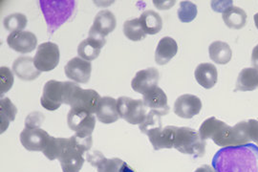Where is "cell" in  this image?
Returning <instances> with one entry per match:
<instances>
[{"label": "cell", "instance_id": "obj_20", "mask_svg": "<svg viewBox=\"0 0 258 172\" xmlns=\"http://www.w3.org/2000/svg\"><path fill=\"white\" fill-rule=\"evenodd\" d=\"M97 119L102 124H113L120 119L117 100L111 97H103L100 100L96 111Z\"/></svg>", "mask_w": 258, "mask_h": 172}, {"label": "cell", "instance_id": "obj_22", "mask_svg": "<svg viewBox=\"0 0 258 172\" xmlns=\"http://www.w3.org/2000/svg\"><path fill=\"white\" fill-rule=\"evenodd\" d=\"M104 45V38L88 36L80 43L78 47V54L83 60L87 62H92L100 55L102 47Z\"/></svg>", "mask_w": 258, "mask_h": 172}, {"label": "cell", "instance_id": "obj_29", "mask_svg": "<svg viewBox=\"0 0 258 172\" xmlns=\"http://www.w3.org/2000/svg\"><path fill=\"white\" fill-rule=\"evenodd\" d=\"M18 114V109L9 98H2L0 100V127L3 133L9 127L10 123L14 122Z\"/></svg>", "mask_w": 258, "mask_h": 172}, {"label": "cell", "instance_id": "obj_2", "mask_svg": "<svg viewBox=\"0 0 258 172\" xmlns=\"http://www.w3.org/2000/svg\"><path fill=\"white\" fill-rule=\"evenodd\" d=\"M247 127L248 123L245 121L240 122L234 127H230L215 117H211L203 122L199 134L205 141L212 139L215 145L221 147L239 146L250 144Z\"/></svg>", "mask_w": 258, "mask_h": 172}, {"label": "cell", "instance_id": "obj_21", "mask_svg": "<svg viewBox=\"0 0 258 172\" xmlns=\"http://www.w3.org/2000/svg\"><path fill=\"white\" fill-rule=\"evenodd\" d=\"M13 71L22 81H34L40 76L37 69L34 59L30 56H19L13 64Z\"/></svg>", "mask_w": 258, "mask_h": 172}, {"label": "cell", "instance_id": "obj_39", "mask_svg": "<svg viewBox=\"0 0 258 172\" xmlns=\"http://www.w3.org/2000/svg\"><path fill=\"white\" fill-rule=\"evenodd\" d=\"M251 64L258 70V44L253 48L251 53Z\"/></svg>", "mask_w": 258, "mask_h": 172}, {"label": "cell", "instance_id": "obj_36", "mask_svg": "<svg viewBox=\"0 0 258 172\" xmlns=\"http://www.w3.org/2000/svg\"><path fill=\"white\" fill-rule=\"evenodd\" d=\"M44 121H45L44 115L41 112L35 111L28 115L27 118L25 120V127L26 128H32V129L39 128L42 126Z\"/></svg>", "mask_w": 258, "mask_h": 172}, {"label": "cell", "instance_id": "obj_11", "mask_svg": "<svg viewBox=\"0 0 258 172\" xmlns=\"http://www.w3.org/2000/svg\"><path fill=\"white\" fill-rule=\"evenodd\" d=\"M51 136L45 130L41 128H26L22 130L19 135L21 145L27 149L28 151H41L45 149L47 144Z\"/></svg>", "mask_w": 258, "mask_h": 172}, {"label": "cell", "instance_id": "obj_12", "mask_svg": "<svg viewBox=\"0 0 258 172\" xmlns=\"http://www.w3.org/2000/svg\"><path fill=\"white\" fill-rule=\"evenodd\" d=\"M92 65L82 58H74L65 65L66 77L71 81L79 83H87L90 80Z\"/></svg>", "mask_w": 258, "mask_h": 172}, {"label": "cell", "instance_id": "obj_6", "mask_svg": "<svg viewBox=\"0 0 258 172\" xmlns=\"http://www.w3.org/2000/svg\"><path fill=\"white\" fill-rule=\"evenodd\" d=\"M120 117L131 125H141L147 117V107L144 100L120 97L117 100Z\"/></svg>", "mask_w": 258, "mask_h": 172}, {"label": "cell", "instance_id": "obj_42", "mask_svg": "<svg viewBox=\"0 0 258 172\" xmlns=\"http://www.w3.org/2000/svg\"><path fill=\"white\" fill-rule=\"evenodd\" d=\"M254 23H255V26H256V28L258 29V13L257 14H255L254 15Z\"/></svg>", "mask_w": 258, "mask_h": 172}, {"label": "cell", "instance_id": "obj_24", "mask_svg": "<svg viewBox=\"0 0 258 172\" xmlns=\"http://www.w3.org/2000/svg\"><path fill=\"white\" fill-rule=\"evenodd\" d=\"M194 76L197 82L205 89H211L218 81L217 69L210 63L199 64L194 71Z\"/></svg>", "mask_w": 258, "mask_h": 172}, {"label": "cell", "instance_id": "obj_23", "mask_svg": "<svg viewBox=\"0 0 258 172\" xmlns=\"http://www.w3.org/2000/svg\"><path fill=\"white\" fill-rule=\"evenodd\" d=\"M178 52V45L175 39L170 36L163 37L158 45L155 51V62L159 65H165L168 64Z\"/></svg>", "mask_w": 258, "mask_h": 172}, {"label": "cell", "instance_id": "obj_38", "mask_svg": "<svg viewBox=\"0 0 258 172\" xmlns=\"http://www.w3.org/2000/svg\"><path fill=\"white\" fill-rule=\"evenodd\" d=\"M212 8L217 13H222L232 6V1H212Z\"/></svg>", "mask_w": 258, "mask_h": 172}, {"label": "cell", "instance_id": "obj_33", "mask_svg": "<svg viewBox=\"0 0 258 172\" xmlns=\"http://www.w3.org/2000/svg\"><path fill=\"white\" fill-rule=\"evenodd\" d=\"M198 14L197 6L190 1H182L178 9V18L181 22L188 23L195 19Z\"/></svg>", "mask_w": 258, "mask_h": 172}, {"label": "cell", "instance_id": "obj_15", "mask_svg": "<svg viewBox=\"0 0 258 172\" xmlns=\"http://www.w3.org/2000/svg\"><path fill=\"white\" fill-rule=\"evenodd\" d=\"M202 109L201 100L191 94L180 96L174 103V113L182 119H191L200 113Z\"/></svg>", "mask_w": 258, "mask_h": 172}, {"label": "cell", "instance_id": "obj_3", "mask_svg": "<svg viewBox=\"0 0 258 172\" xmlns=\"http://www.w3.org/2000/svg\"><path fill=\"white\" fill-rule=\"evenodd\" d=\"M92 145V136L83 137L75 134L67 139L64 148L57 159L62 171H81L84 163V154L91 149Z\"/></svg>", "mask_w": 258, "mask_h": 172}, {"label": "cell", "instance_id": "obj_31", "mask_svg": "<svg viewBox=\"0 0 258 172\" xmlns=\"http://www.w3.org/2000/svg\"><path fill=\"white\" fill-rule=\"evenodd\" d=\"M27 18L23 14H12L4 18L3 26L11 33L21 32L27 26Z\"/></svg>", "mask_w": 258, "mask_h": 172}, {"label": "cell", "instance_id": "obj_34", "mask_svg": "<svg viewBox=\"0 0 258 172\" xmlns=\"http://www.w3.org/2000/svg\"><path fill=\"white\" fill-rule=\"evenodd\" d=\"M162 120L161 116L159 114H157L154 111H149L147 115V117L145 119V121L140 125V130L148 135V133L154 129L157 128H162Z\"/></svg>", "mask_w": 258, "mask_h": 172}, {"label": "cell", "instance_id": "obj_37", "mask_svg": "<svg viewBox=\"0 0 258 172\" xmlns=\"http://www.w3.org/2000/svg\"><path fill=\"white\" fill-rule=\"evenodd\" d=\"M248 123V135L250 141L254 142L258 146V121L250 119L247 121Z\"/></svg>", "mask_w": 258, "mask_h": 172}, {"label": "cell", "instance_id": "obj_27", "mask_svg": "<svg viewBox=\"0 0 258 172\" xmlns=\"http://www.w3.org/2000/svg\"><path fill=\"white\" fill-rule=\"evenodd\" d=\"M258 88V70L255 68H244L237 78L234 91H253Z\"/></svg>", "mask_w": 258, "mask_h": 172}, {"label": "cell", "instance_id": "obj_1", "mask_svg": "<svg viewBox=\"0 0 258 172\" xmlns=\"http://www.w3.org/2000/svg\"><path fill=\"white\" fill-rule=\"evenodd\" d=\"M212 164L216 172H258V146L223 147L212 158Z\"/></svg>", "mask_w": 258, "mask_h": 172}, {"label": "cell", "instance_id": "obj_16", "mask_svg": "<svg viewBox=\"0 0 258 172\" xmlns=\"http://www.w3.org/2000/svg\"><path fill=\"white\" fill-rule=\"evenodd\" d=\"M159 79V71L154 67H150L136 73L131 82V87L135 92L144 95L152 88L158 86L157 84Z\"/></svg>", "mask_w": 258, "mask_h": 172}, {"label": "cell", "instance_id": "obj_7", "mask_svg": "<svg viewBox=\"0 0 258 172\" xmlns=\"http://www.w3.org/2000/svg\"><path fill=\"white\" fill-rule=\"evenodd\" d=\"M67 124L77 135L90 137L96 126V118L83 109L71 108L67 115Z\"/></svg>", "mask_w": 258, "mask_h": 172}, {"label": "cell", "instance_id": "obj_5", "mask_svg": "<svg viewBox=\"0 0 258 172\" xmlns=\"http://www.w3.org/2000/svg\"><path fill=\"white\" fill-rule=\"evenodd\" d=\"M206 141L195 129L189 127L177 128L174 148L179 152L200 158L206 153Z\"/></svg>", "mask_w": 258, "mask_h": 172}, {"label": "cell", "instance_id": "obj_40", "mask_svg": "<svg viewBox=\"0 0 258 172\" xmlns=\"http://www.w3.org/2000/svg\"><path fill=\"white\" fill-rule=\"evenodd\" d=\"M194 172H216L214 170V168L211 166V165H208V164H203L202 166L198 167L196 170Z\"/></svg>", "mask_w": 258, "mask_h": 172}, {"label": "cell", "instance_id": "obj_18", "mask_svg": "<svg viewBox=\"0 0 258 172\" xmlns=\"http://www.w3.org/2000/svg\"><path fill=\"white\" fill-rule=\"evenodd\" d=\"M144 103L146 107L156 112L161 117L169 113V106L167 104V97L162 88L156 86L144 94Z\"/></svg>", "mask_w": 258, "mask_h": 172}, {"label": "cell", "instance_id": "obj_25", "mask_svg": "<svg viewBox=\"0 0 258 172\" xmlns=\"http://www.w3.org/2000/svg\"><path fill=\"white\" fill-rule=\"evenodd\" d=\"M225 24L231 29L240 30L247 23V14L243 9L236 6H231L225 10L222 15Z\"/></svg>", "mask_w": 258, "mask_h": 172}, {"label": "cell", "instance_id": "obj_28", "mask_svg": "<svg viewBox=\"0 0 258 172\" xmlns=\"http://www.w3.org/2000/svg\"><path fill=\"white\" fill-rule=\"evenodd\" d=\"M139 18L144 31L148 35H156L163 28V20L161 16L152 10L144 12Z\"/></svg>", "mask_w": 258, "mask_h": 172}, {"label": "cell", "instance_id": "obj_9", "mask_svg": "<svg viewBox=\"0 0 258 172\" xmlns=\"http://www.w3.org/2000/svg\"><path fill=\"white\" fill-rule=\"evenodd\" d=\"M66 82H57L51 80L43 87L40 103L43 108L55 111L64 102Z\"/></svg>", "mask_w": 258, "mask_h": 172}, {"label": "cell", "instance_id": "obj_35", "mask_svg": "<svg viewBox=\"0 0 258 172\" xmlns=\"http://www.w3.org/2000/svg\"><path fill=\"white\" fill-rule=\"evenodd\" d=\"M14 75L8 67L2 66L0 69V94L3 96L14 84Z\"/></svg>", "mask_w": 258, "mask_h": 172}, {"label": "cell", "instance_id": "obj_13", "mask_svg": "<svg viewBox=\"0 0 258 172\" xmlns=\"http://www.w3.org/2000/svg\"><path fill=\"white\" fill-rule=\"evenodd\" d=\"M116 26L117 19L115 15L108 10H103L95 17L92 27L89 30V36L104 38L115 30Z\"/></svg>", "mask_w": 258, "mask_h": 172}, {"label": "cell", "instance_id": "obj_32", "mask_svg": "<svg viewBox=\"0 0 258 172\" xmlns=\"http://www.w3.org/2000/svg\"><path fill=\"white\" fill-rule=\"evenodd\" d=\"M67 139L65 138H55L51 137L48 144H47L45 149L43 150V154L46 156L47 158L51 161L57 160L61 151L63 150L65 145H66Z\"/></svg>", "mask_w": 258, "mask_h": 172}, {"label": "cell", "instance_id": "obj_41", "mask_svg": "<svg viewBox=\"0 0 258 172\" xmlns=\"http://www.w3.org/2000/svg\"><path fill=\"white\" fill-rule=\"evenodd\" d=\"M120 172H135L130 166H129L127 163H122V165H121V167H120Z\"/></svg>", "mask_w": 258, "mask_h": 172}, {"label": "cell", "instance_id": "obj_10", "mask_svg": "<svg viewBox=\"0 0 258 172\" xmlns=\"http://www.w3.org/2000/svg\"><path fill=\"white\" fill-rule=\"evenodd\" d=\"M101 99L102 98L98 92L93 89H83L77 85L68 105H70L71 108L83 109L94 114L97 111Z\"/></svg>", "mask_w": 258, "mask_h": 172}, {"label": "cell", "instance_id": "obj_17", "mask_svg": "<svg viewBox=\"0 0 258 172\" xmlns=\"http://www.w3.org/2000/svg\"><path fill=\"white\" fill-rule=\"evenodd\" d=\"M177 127L167 126L162 128H157L148 134L149 142L155 150L164 148H173L175 143Z\"/></svg>", "mask_w": 258, "mask_h": 172}, {"label": "cell", "instance_id": "obj_26", "mask_svg": "<svg viewBox=\"0 0 258 172\" xmlns=\"http://www.w3.org/2000/svg\"><path fill=\"white\" fill-rule=\"evenodd\" d=\"M209 54L214 64L224 65L231 62L232 51L228 43L217 40L209 47Z\"/></svg>", "mask_w": 258, "mask_h": 172}, {"label": "cell", "instance_id": "obj_30", "mask_svg": "<svg viewBox=\"0 0 258 172\" xmlns=\"http://www.w3.org/2000/svg\"><path fill=\"white\" fill-rule=\"evenodd\" d=\"M123 34L132 41H140L147 36L140 18L126 20L123 24Z\"/></svg>", "mask_w": 258, "mask_h": 172}, {"label": "cell", "instance_id": "obj_14", "mask_svg": "<svg viewBox=\"0 0 258 172\" xmlns=\"http://www.w3.org/2000/svg\"><path fill=\"white\" fill-rule=\"evenodd\" d=\"M7 43L10 48L21 54L33 52L37 48V36L28 31L11 33L7 37Z\"/></svg>", "mask_w": 258, "mask_h": 172}, {"label": "cell", "instance_id": "obj_19", "mask_svg": "<svg viewBox=\"0 0 258 172\" xmlns=\"http://www.w3.org/2000/svg\"><path fill=\"white\" fill-rule=\"evenodd\" d=\"M86 161L97 167L98 172H120V167L124 163L119 158L107 159L102 152L94 150L86 153Z\"/></svg>", "mask_w": 258, "mask_h": 172}, {"label": "cell", "instance_id": "obj_4", "mask_svg": "<svg viewBox=\"0 0 258 172\" xmlns=\"http://www.w3.org/2000/svg\"><path fill=\"white\" fill-rule=\"evenodd\" d=\"M39 6L45 18L48 34L52 35L73 16L74 0H40Z\"/></svg>", "mask_w": 258, "mask_h": 172}, {"label": "cell", "instance_id": "obj_8", "mask_svg": "<svg viewBox=\"0 0 258 172\" xmlns=\"http://www.w3.org/2000/svg\"><path fill=\"white\" fill-rule=\"evenodd\" d=\"M59 48L53 42H44L37 47L34 58L35 66L39 72H49L54 70L59 63Z\"/></svg>", "mask_w": 258, "mask_h": 172}]
</instances>
